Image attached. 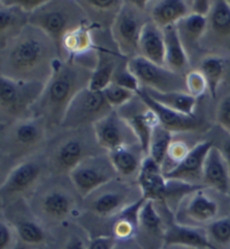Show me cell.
I'll return each instance as SVG.
<instances>
[{
	"label": "cell",
	"instance_id": "6da1fadb",
	"mask_svg": "<svg viewBox=\"0 0 230 249\" xmlns=\"http://www.w3.org/2000/svg\"><path fill=\"white\" fill-rule=\"evenodd\" d=\"M61 61L53 39L32 24L0 45V76L17 81L46 83Z\"/></svg>",
	"mask_w": 230,
	"mask_h": 249
},
{
	"label": "cell",
	"instance_id": "7a4b0ae2",
	"mask_svg": "<svg viewBox=\"0 0 230 249\" xmlns=\"http://www.w3.org/2000/svg\"><path fill=\"white\" fill-rule=\"evenodd\" d=\"M93 71V68L73 58L61 61L54 70L41 99L33 108V116L42 117L45 120L52 136L60 130L65 111L73 98L89 87Z\"/></svg>",
	"mask_w": 230,
	"mask_h": 249
},
{
	"label": "cell",
	"instance_id": "3957f363",
	"mask_svg": "<svg viewBox=\"0 0 230 249\" xmlns=\"http://www.w3.org/2000/svg\"><path fill=\"white\" fill-rule=\"evenodd\" d=\"M52 137L42 117L31 116L1 127L0 157L8 172L18 164L45 151Z\"/></svg>",
	"mask_w": 230,
	"mask_h": 249
},
{
	"label": "cell",
	"instance_id": "277c9868",
	"mask_svg": "<svg viewBox=\"0 0 230 249\" xmlns=\"http://www.w3.org/2000/svg\"><path fill=\"white\" fill-rule=\"evenodd\" d=\"M100 153L107 152L98 144L92 126L58 130L44 152L51 173L57 177L69 175L87 157Z\"/></svg>",
	"mask_w": 230,
	"mask_h": 249
},
{
	"label": "cell",
	"instance_id": "5b68a950",
	"mask_svg": "<svg viewBox=\"0 0 230 249\" xmlns=\"http://www.w3.org/2000/svg\"><path fill=\"white\" fill-rule=\"evenodd\" d=\"M88 23L86 13L74 0H47L45 5L29 16V24L45 32L56 44L60 54L64 36L74 28Z\"/></svg>",
	"mask_w": 230,
	"mask_h": 249
},
{
	"label": "cell",
	"instance_id": "8992f818",
	"mask_svg": "<svg viewBox=\"0 0 230 249\" xmlns=\"http://www.w3.org/2000/svg\"><path fill=\"white\" fill-rule=\"evenodd\" d=\"M75 189L60 182L39 185L34 193L29 208L43 226H60L75 211Z\"/></svg>",
	"mask_w": 230,
	"mask_h": 249
},
{
	"label": "cell",
	"instance_id": "52a82bcc",
	"mask_svg": "<svg viewBox=\"0 0 230 249\" xmlns=\"http://www.w3.org/2000/svg\"><path fill=\"white\" fill-rule=\"evenodd\" d=\"M45 84L17 81L0 76V122L1 127L33 116V108L41 99Z\"/></svg>",
	"mask_w": 230,
	"mask_h": 249
},
{
	"label": "cell",
	"instance_id": "ba28073f",
	"mask_svg": "<svg viewBox=\"0 0 230 249\" xmlns=\"http://www.w3.org/2000/svg\"><path fill=\"white\" fill-rule=\"evenodd\" d=\"M143 199L137 183L117 178L83 197V207L94 217L114 219L124 209Z\"/></svg>",
	"mask_w": 230,
	"mask_h": 249
},
{
	"label": "cell",
	"instance_id": "9c48e42d",
	"mask_svg": "<svg viewBox=\"0 0 230 249\" xmlns=\"http://www.w3.org/2000/svg\"><path fill=\"white\" fill-rule=\"evenodd\" d=\"M45 152V151H44ZM44 152L21 162L7 172L0 185L2 208L34 193L42 185L44 177L51 173Z\"/></svg>",
	"mask_w": 230,
	"mask_h": 249
},
{
	"label": "cell",
	"instance_id": "30bf717a",
	"mask_svg": "<svg viewBox=\"0 0 230 249\" xmlns=\"http://www.w3.org/2000/svg\"><path fill=\"white\" fill-rule=\"evenodd\" d=\"M151 20L147 10L138 7L134 0L124 1L110 29L112 43L126 58L140 55V38L145 25Z\"/></svg>",
	"mask_w": 230,
	"mask_h": 249
},
{
	"label": "cell",
	"instance_id": "8fae6325",
	"mask_svg": "<svg viewBox=\"0 0 230 249\" xmlns=\"http://www.w3.org/2000/svg\"><path fill=\"white\" fill-rule=\"evenodd\" d=\"M112 110L114 109L109 106L102 91H93L86 88L69 105L60 130L93 126Z\"/></svg>",
	"mask_w": 230,
	"mask_h": 249
},
{
	"label": "cell",
	"instance_id": "7c38bea8",
	"mask_svg": "<svg viewBox=\"0 0 230 249\" xmlns=\"http://www.w3.org/2000/svg\"><path fill=\"white\" fill-rule=\"evenodd\" d=\"M73 188L83 199L118 178L108 153L87 157L68 175Z\"/></svg>",
	"mask_w": 230,
	"mask_h": 249
},
{
	"label": "cell",
	"instance_id": "4fadbf2b",
	"mask_svg": "<svg viewBox=\"0 0 230 249\" xmlns=\"http://www.w3.org/2000/svg\"><path fill=\"white\" fill-rule=\"evenodd\" d=\"M127 67L144 89L159 92H188L185 75L156 65L140 55L129 58Z\"/></svg>",
	"mask_w": 230,
	"mask_h": 249
},
{
	"label": "cell",
	"instance_id": "5bb4252c",
	"mask_svg": "<svg viewBox=\"0 0 230 249\" xmlns=\"http://www.w3.org/2000/svg\"><path fill=\"white\" fill-rule=\"evenodd\" d=\"M209 191L210 189L201 186L188 194L175 210L174 220L181 225L200 228L220 218V203Z\"/></svg>",
	"mask_w": 230,
	"mask_h": 249
},
{
	"label": "cell",
	"instance_id": "9a60e30c",
	"mask_svg": "<svg viewBox=\"0 0 230 249\" xmlns=\"http://www.w3.org/2000/svg\"><path fill=\"white\" fill-rule=\"evenodd\" d=\"M230 51V6L227 0L212 1L207 17V28L201 41V53L222 57V52Z\"/></svg>",
	"mask_w": 230,
	"mask_h": 249
},
{
	"label": "cell",
	"instance_id": "2e32d148",
	"mask_svg": "<svg viewBox=\"0 0 230 249\" xmlns=\"http://www.w3.org/2000/svg\"><path fill=\"white\" fill-rule=\"evenodd\" d=\"M92 127L98 144L107 153L125 146L141 145L136 133L117 110H112Z\"/></svg>",
	"mask_w": 230,
	"mask_h": 249
},
{
	"label": "cell",
	"instance_id": "e0dca14e",
	"mask_svg": "<svg viewBox=\"0 0 230 249\" xmlns=\"http://www.w3.org/2000/svg\"><path fill=\"white\" fill-rule=\"evenodd\" d=\"M165 221L155 201L146 200L140 211L135 239L144 249L165 248Z\"/></svg>",
	"mask_w": 230,
	"mask_h": 249
},
{
	"label": "cell",
	"instance_id": "ac0fdd59",
	"mask_svg": "<svg viewBox=\"0 0 230 249\" xmlns=\"http://www.w3.org/2000/svg\"><path fill=\"white\" fill-rule=\"evenodd\" d=\"M26 204L23 202V199L15 201L7 207L10 210L12 217H6L2 214L14 226L18 240L26 246L36 247L46 241V231L41 221L35 217L31 208Z\"/></svg>",
	"mask_w": 230,
	"mask_h": 249
},
{
	"label": "cell",
	"instance_id": "d6986e66",
	"mask_svg": "<svg viewBox=\"0 0 230 249\" xmlns=\"http://www.w3.org/2000/svg\"><path fill=\"white\" fill-rule=\"evenodd\" d=\"M117 111L125 118L126 122L130 124V127L136 133L142 148H143L145 155L147 156L149 141H151L153 130L159 124L158 116L137 96V93L133 100Z\"/></svg>",
	"mask_w": 230,
	"mask_h": 249
},
{
	"label": "cell",
	"instance_id": "ffe728a7",
	"mask_svg": "<svg viewBox=\"0 0 230 249\" xmlns=\"http://www.w3.org/2000/svg\"><path fill=\"white\" fill-rule=\"evenodd\" d=\"M213 146L211 139L196 142L193 148L190 151L184 160L178 163L173 170L164 173L166 180L182 181L195 185H202V174L204 160L209 153L210 148Z\"/></svg>",
	"mask_w": 230,
	"mask_h": 249
},
{
	"label": "cell",
	"instance_id": "44dd1931",
	"mask_svg": "<svg viewBox=\"0 0 230 249\" xmlns=\"http://www.w3.org/2000/svg\"><path fill=\"white\" fill-rule=\"evenodd\" d=\"M136 93L155 112V115L159 118L160 126H163L165 129L171 131L173 135L198 133V131L202 129V123L196 117L182 115V113L174 111L172 109L164 107V106L159 105V102L153 100L142 88Z\"/></svg>",
	"mask_w": 230,
	"mask_h": 249
},
{
	"label": "cell",
	"instance_id": "7402d4cb",
	"mask_svg": "<svg viewBox=\"0 0 230 249\" xmlns=\"http://www.w3.org/2000/svg\"><path fill=\"white\" fill-rule=\"evenodd\" d=\"M201 184L221 196H228L230 191V171L224 156L216 146L210 148L204 160Z\"/></svg>",
	"mask_w": 230,
	"mask_h": 249
},
{
	"label": "cell",
	"instance_id": "603a6c76",
	"mask_svg": "<svg viewBox=\"0 0 230 249\" xmlns=\"http://www.w3.org/2000/svg\"><path fill=\"white\" fill-rule=\"evenodd\" d=\"M165 247L181 246L195 249H217L208 239L206 230L185 226L174 220L165 221Z\"/></svg>",
	"mask_w": 230,
	"mask_h": 249
},
{
	"label": "cell",
	"instance_id": "cb8c5ba5",
	"mask_svg": "<svg viewBox=\"0 0 230 249\" xmlns=\"http://www.w3.org/2000/svg\"><path fill=\"white\" fill-rule=\"evenodd\" d=\"M97 50L96 29L91 26L90 23L69 32L62 39L61 55L63 60L87 56Z\"/></svg>",
	"mask_w": 230,
	"mask_h": 249
},
{
	"label": "cell",
	"instance_id": "d4e9b609",
	"mask_svg": "<svg viewBox=\"0 0 230 249\" xmlns=\"http://www.w3.org/2000/svg\"><path fill=\"white\" fill-rule=\"evenodd\" d=\"M143 197L155 202H163L166 192L167 180L164 177L163 168L149 156H146L137 178Z\"/></svg>",
	"mask_w": 230,
	"mask_h": 249
},
{
	"label": "cell",
	"instance_id": "484cf974",
	"mask_svg": "<svg viewBox=\"0 0 230 249\" xmlns=\"http://www.w3.org/2000/svg\"><path fill=\"white\" fill-rule=\"evenodd\" d=\"M91 26L96 31H110L123 7V0H79Z\"/></svg>",
	"mask_w": 230,
	"mask_h": 249
},
{
	"label": "cell",
	"instance_id": "4316f807",
	"mask_svg": "<svg viewBox=\"0 0 230 249\" xmlns=\"http://www.w3.org/2000/svg\"><path fill=\"white\" fill-rule=\"evenodd\" d=\"M118 178L123 180L137 182L142 165L145 160V153L141 145L125 146L108 153Z\"/></svg>",
	"mask_w": 230,
	"mask_h": 249
},
{
	"label": "cell",
	"instance_id": "83f0119b",
	"mask_svg": "<svg viewBox=\"0 0 230 249\" xmlns=\"http://www.w3.org/2000/svg\"><path fill=\"white\" fill-rule=\"evenodd\" d=\"M175 27L191 64L192 58L201 54V41L207 28V18L190 14L175 24Z\"/></svg>",
	"mask_w": 230,
	"mask_h": 249
},
{
	"label": "cell",
	"instance_id": "f1b7e54d",
	"mask_svg": "<svg viewBox=\"0 0 230 249\" xmlns=\"http://www.w3.org/2000/svg\"><path fill=\"white\" fill-rule=\"evenodd\" d=\"M147 13L153 23L160 28L177 24L190 15L189 3L184 0H159L148 1Z\"/></svg>",
	"mask_w": 230,
	"mask_h": 249
},
{
	"label": "cell",
	"instance_id": "f546056e",
	"mask_svg": "<svg viewBox=\"0 0 230 249\" xmlns=\"http://www.w3.org/2000/svg\"><path fill=\"white\" fill-rule=\"evenodd\" d=\"M98 63L88 87L93 91H102L112 82L117 69L123 63L119 58L124 57L120 55L118 51H112L107 46L98 45Z\"/></svg>",
	"mask_w": 230,
	"mask_h": 249
},
{
	"label": "cell",
	"instance_id": "4dcf8cb0",
	"mask_svg": "<svg viewBox=\"0 0 230 249\" xmlns=\"http://www.w3.org/2000/svg\"><path fill=\"white\" fill-rule=\"evenodd\" d=\"M140 56L156 65H165V39L163 29L149 20L143 28L140 38Z\"/></svg>",
	"mask_w": 230,
	"mask_h": 249
},
{
	"label": "cell",
	"instance_id": "1f68e13d",
	"mask_svg": "<svg viewBox=\"0 0 230 249\" xmlns=\"http://www.w3.org/2000/svg\"><path fill=\"white\" fill-rule=\"evenodd\" d=\"M165 39V67L178 74L185 75L190 70V60L185 49L178 37L175 25L163 28Z\"/></svg>",
	"mask_w": 230,
	"mask_h": 249
},
{
	"label": "cell",
	"instance_id": "d6a6232c",
	"mask_svg": "<svg viewBox=\"0 0 230 249\" xmlns=\"http://www.w3.org/2000/svg\"><path fill=\"white\" fill-rule=\"evenodd\" d=\"M146 199H141L137 202L130 204L129 207L116 215L111 223V236L118 241L135 239L138 230V217L140 211Z\"/></svg>",
	"mask_w": 230,
	"mask_h": 249
},
{
	"label": "cell",
	"instance_id": "836d02e7",
	"mask_svg": "<svg viewBox=\"0 0 230 249\" xmlns=\"http://www.w3.org/2000/svg\"><path fill=\"white\" fill-rule=\"evenodd\" d=\"M142 89H144V88H142ZM144 90L153 100L159 102L164 107L172 109V110L180 112L182 115L196 117L195 111L198 99L190 96L188 92H159V91L151 89Z\"/></svg>",
	"mask_w": 230,
	"mask_h": 249
},
{
	"label": "cell",
	"instance_id": "e575fe53",
	"mask_svg": "<svg viewBox=\"0 0 230 249\" xmlns=\"http://www.w3.org/2000/svg\"><path fill=\"white\" fill-rule=\"evenodd\" d=\"M31 15L0 3V45L5 44L29 24Z\"/></svg>",
	"mask_w": 230,
	"mask_h": 249
},
{
	"label": "cell",
	"instance_id": "d590c367",
	"mask_svg": "<svg viewBox=\"0 0 230 249\" xmlns=\"http://www.w3.org/2000/svg\"><path fill=\"white\" fill-rule=\"evenodd\" d=\"M199 70L206 78L210 97L216 98L225 75V58L214 55L203 56L199 62Z\"/></svg>",
	"mask_w": 230,
	"mask_h": 249
},
{
	"label": "cell",
	"instance_id": "8d00e7d4",
	"mask_svg": "<svg viewBox=\"0 0 230 249\" xmlns=\"http://www.w3.org/2000/svg\"><path fill=\"white\" fill-rule=\"evenodd\" d=\"M173 137L174 135L171 131L165 129L159 124L155 127V129L153 130L151 141H149L147 156L151 157L153 160H155L159 165L163 166Z\"/></svg>",
	"mask_w": 230,
	"mask_h": 249
},
{
	"label": "cell",
	"instance_id": "74e56055",
	"mask_svg": "<svg viewBox=\"0 0 230 249\" xmlns=\"http://www.w3.org/2000/svg\"><path fill=\"white\" fill-rule=\"evenodd\" d=\"M204 230L208 239L214 248L221 249L230 246V215L216 219Z\"/></svg>",
	"mask_w": 230,
	"mask_h": 249
},
{
	"label": "cell",
	"instance_id": "f35d334b",
	"mask_svg": "<svg viewBox=\"0 0 230 249\" xmlns=\"http://www.w3.org/2000/svg\"><path fill=\"white\" fill-rule=\"evenodd\" d=\"M102 93L114 110H118L136 97V92L120 87L114 82H111L106 89L102 90Z\"/></svg>",
	"mask_w": 230,
	"mask_h": 249
},
{
	"label": "cell",
	"instance_id": "ab89813d",
	"mask_svg": "<svg viewBox=\"0 0 230 249\" xmlns=\"http://www.w3.org/2000/svg\"><path fill=\"white\" fill-rule=\"evenodd\" d=\"M185 86L190 96L199 99L208 91V84L203 74L199 69L189 71L185 74Z\"/></svg>",
	"mask_w": 230,
	"mask_h": 249
},
{
	"label": "cell",
	"instance_id": "60d3db41",
	"mask_svg": "<svg viewBox=\"0 0 230 249\" xmlns=\"http://www.w3.org/2000/svg\"><path fill=\"white\" fill-rule=\"evenodd\" d=\"M127 62H128V60L124 61L119 65L114 75V79H112V82L118 84L120 87L126 88V89L134 91V92H137L141 89V84L136 79V76L130 72V70L127 67Z\"/></svg>",
	"mask_w": 230,
	"mask_h": 249
},
{
	"label": "cell",
	"instance_id": "b9f144b4",
	"mask_svg": "<svg viewBox=\"0 0 230 249\" xmlns=\"http://www.w3.org/2000/svg\"><path fill=\"white\" fill-rule=\"evenodd\" d=\"M18 243V236L14 226L1 214L0 219V249H15Z\"/></svg>",
	"mask_w": 230,
	"mask_h": 249
},
{
	"label": "cell",
	"instance_id": "7bdbcfd3",
	"mask_svg": "<svg viewBox=\"0 0 230 249\" xmlns=\"http://www.w3.org/2000/svg\"><path fill=\"white\" fill-rule=\"evenodd\" d=\"M89 241L82 228H73L62 243L61 249H88Z\"/></svg>",
	"mask_w": 230,
	"mask_h": 249
},
{
	"label": "cell",
	"instance_id": "ee69618b",
	"mask_svg": "<svg viewBox=\"0 0 230 249\" xmlns=\"http://www.w3.org/2000/svg\"><path fill=\"white\" fill-rule=\"evenodd\" d=\"M216 120L222 130L230 134V94L224 96L218 102Z\"/></svg>",
	"mask_w": 230,
	"mask_h": 249
},
{
	"label": "cell",
	"instance_id": "f6af8a7d",
	"mask_svg": "<svg viewBox=\"0 0 230 249\" xmlns=\"http://www.w3.org/2000/svg\"><path fill=\"white\" fill-rule=\"evenodd\" d=\"M47 0H1L0 3L10 7H16V8L23 10L27 14H33L38 8L45 5Z\"/></svg>",
	"mask_w": 230,
	"mask_h": 249
},
{
	"label": "cell",
	"instance_id": "bcb514c9",
	"mask_svg": "<svg viewBox=\"0 0 230 249\" xmlns=\"http://www.w3.org/2000/svg\"><path fill=\"white\" fill-rule=\"evenodd\" d=\"M188 3L190 14L206 18L209 16L211 8H212V1L210 0H190Z\"/></svg>",
	"mask_w": 230,
	"mask_h": 249
},
{
	"label": "cell",
	"instance_id": "7dc6e473",
	"mask_svg": "<svg viewBox=\"0 0 230 249\" xmlns=\"http://www.w3.org/2000/svg\"><path fill=\"white\" fill-rule=\"evenodd\" d=\"M116 239L111 235H100L91 238L88 249H112Z\"/></svg>",
	"mask_w": 230,
	"mask_h": 249
},
{
	"label": "cell",
	"instance_id": "c3c4849f",
	"mask_svg": "<svg viewBox=\"0 0 230 249\" xmlns=\"http://www.w3.org/2000/svg\"><path fill=\"white\" fill-rule=\"evenodd\" d=\"M218 139H219L218 142L212 141V142L219 151H220L221 155L224 156V159L226 160V163H227L230 171V134L226 133L225 131V135H221Z\"/></svg>",
	"mask_w": 230,
	"mask_h": 249
},
{
	"label": "cell",
	"instance_id": "681fc988",
	"mask_svg": "<svg viewBox=\"0 0 230 249\" xmlns=\"http://www.w3.org/2000/svg\"><path fill=\"white\" fill-rule=\"evenodd\" d=\"M112 249H144V248L137 243L136 239H130V240H124V241L116 240V244L115 246L112 247Z\"/></svg>",
	"mask_w": 230,
	"mask_h": 249
},
{
	"label": "cell",
	"instance_id": "f907efd6",
	"mask_svg": "<svg viewBox=\"0 0 230 249\" xmlns=\"http://www.w3.org/2000/svg\"><path fill=\"white\" fill-rule=\"evenodd\" d=\"M165 249H195V248H188V247H181V246H170V247H165Z\"/></svg>",
	"mask_w": 230,
	"mask_h": 249
},
{
	"label": "cell",
	"instance_id": "816d5d0a",
	"mask_svg": "<svg viewBox=\"0 0 230 249\" xmlns=\"http://www.w3.org/2000/svg\"><path fill=\"white\" fill-rule=\"evenodd\" d=\"M227 1H228V3H229V6H230V0H227Z\"/></svg>",
	"mask_w": 230,
	"mask_h": 249
},
{
	"label": "cell",
	"instance_id": "f5cc1de1",
	"mask_svg": "<svg viewBox=\"0 0 230 249\" xmlns=\"http://www.w3.org/2000/svg\"><path fill=\"white\" fill-rule=\"evenodd\" d=\"M163 249H165V248H163Z\"/></svg>",
	"mask_w": 230,
	"mask_h": 249
},
{
	"label": "cell",
	"instance_id": "db71d44e",
	"mask_svg": "<svg viewBox=\"0 0 230 249\" xmlns=\"http://www.w3.org/2000/svg\"><path fill=\"white\" fill-rule=\"evenodd\" d=\"M229 249H230V248H229Z\"/></svg>",
	"mask_w": 230,
	"mask_h": 249
}]
</instances>
